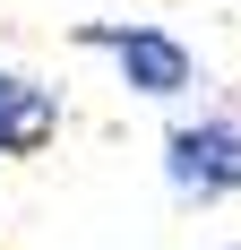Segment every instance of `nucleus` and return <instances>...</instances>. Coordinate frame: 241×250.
<instances>
[{
    "label": "nucleus",
    "mask_w": 241,
    "mask_h": 250,
    "mask_svg": "<svg viewBox=\"0 0 241 250\" xmlns=\"http://www.w3.org/2000/svg\"><path fill=\"white\" fill-rule=\"evenodd\" d=\"M52 129H60V95L18 78V69H0V155H35Z\"/></svg>",
    "instance_id": "obj_3"
},
{
    "label": "nucleus",
    "mask_w": 241,
    "mask_h": 250,
    "mask_svg": "<svg viewBox=\"0 0 241 250\" xmlns=\"http://www.w3.org/2000/svg\"><path fill=\"white\" fill-rule=\"evenodd\" d=\"M86 43L112 52L138 95H181V86H190V52L172 43L164 26H86Z\"/></svg>",
    "instance_id": "obj_2"
},
{
    "label": "nucleus",
    "mask_w": 241,
    "mask_h": 250,
    "mask_svg": "<svg viewBox=\"0 0 241 250\" xmlns=\"http://www.w3.org/2000/svg\"><path fill=\"white\" fill-rule=\"evenodd\" d=\"M164 173L181 199H224L241 190V129L233 121H181L164 138Z\"/></svg>",
    "instance_id": "obj_1"
}]
</instances>
